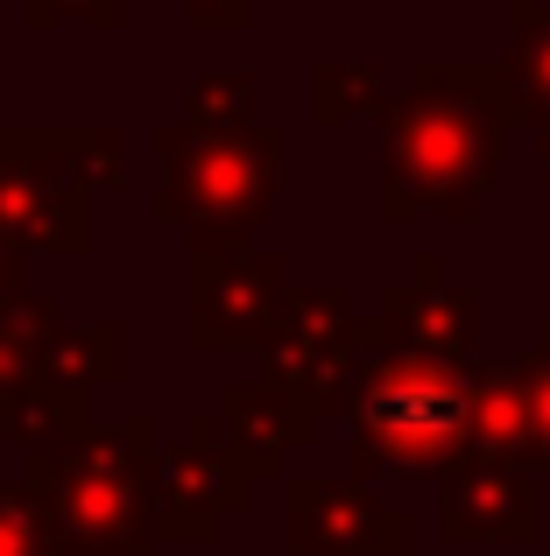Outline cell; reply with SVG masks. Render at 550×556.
<instances>
[{
	"instance_id": "4fadbf2b",
	"label": "cell",
	"mask_w": 550,
	"mask_h": 556,
	"mask_svg": "<svg viewBox=\"0 0 550 556\" xmlns=\"http://www.w3.org/2000/svg\"><path fill=\"white\" fill-rule=\"evenodd\" d=\"M466 451L473 458H515L529 465V402H523V359H473V402H466Z\"/></svg>"
},
{
	"instance_id": "7a4b0ae2",
	"label": "cell",
	"mask_w": 550,
	"mask_h": 556,
	"mask_svg": "<svg viewBox=\"0 0 550 556\" xmlns=\"http://www.w3.org/2000/svg\"><path fill=\"white\" fill-rule=\"evenodd\" d=\"M466 402H473V359L367 353L339 394V416L353 430L346 472L353 479H382V472L438 479L466 451Z\"/></svg>"
},
{
	"instance_id": "52a82bcc",
	"label": "cell",
	"mask_w": 550,
	"mask_h": 556,
	"mask_svg": "<svg viewBox=\"0 0 550 556\" xmlns=\"http://www.w3.org/2000/svg\"><path fill=\"white\" fill-rule=\"evenodd\" d=\"M248 493H254V472L226 444L220 408H205V416L184 422L177 451H155V472H149L155 543H220L226 515H240Z\"/></svg>"
},
{
	"instance_id": "44dd1931",
	"label": "cell",
	"mask_w": 550,
	"mask_h": 556,
	"mask_svg": "<svg viewBox=\"0 0 550 556\" xmlns=\"http://www.w3.org/2000/svg\"><path fill=\"white\" fill-rule=\"evenodd\" d=\"M523 402H529V465L550 472V317L537 325V345H523Z\"/></svg>"
},
{
	"instance_id": "d4e9b609",
	"label": "cell",
	"mask_w": 550,
	"mask_h": 556,
	"mask_svg": "<svg viewBox=\"0 0 550 556\" xmlns=\"http://www.w3.org/2000/svg\"><path fill=\"white\" fill-rule=\"evenodd\" d=\"M537 141H543V184H550V121L537 127Z\"/></svg>"
},
{
	"instance_id": "d6986e66",
	"label": "cell",
	"mask_w": 550,
	"mask_h": 556,
	"mask_svg": "<svg viewBox=\"0 0 550 556\" xmlns=\"http://www.w3.org/2000/svg\"><path fill=\"white\" fill-rule=\"evenodd\" d=\"M248 121H254V78L248 71H198L184 85V113H177L184 135H226V127H248Z\"/></svg>"
},
{
	"instance_id": "ba28073f",
	"label": "cell",
	"mask_w": 550,
	"mask_h": 556,
	"mask_svg": "<svg viewBox=\"0 0 550 556\" xmlns=\"http://www.w3.org/2000/svg\"><path fill=\"white\" fill-rule=\"evenodd\" d=\"M289 296V261L254 240L191 247V289H184V339L198 353H240L262 345Z\"/></svg>"
},
{
	"instance_id": "6da1fadb",
	"label": "cell",
	"mask_w": 550,
	"mask_h": 556,
	"mask_svg": "<svg viewBox=\"0 0 550 556\" xmlns=\"http://www.w3.org/2000/svg\"><path fill=\"white\" fill-rule=\"evenodd\" d=\"M382 135V177H374V212L382 226L410 218H473L495 198L509 169L515 113L501 99V71L473 56H424L402 92L374 113Z\"/></svg>"
},
{
	"instance_id": "277c9868",
	"label": "cell",
	"mask_w": 550,
	"mask_h": 556,
	"mask_svg": "<svg viewBox=\"0 0 550 556\" xmlns=\"http://www.w3.org/2000/svg\"><path fill=\"white\" fill-rule=\"evenodd\" d=\"M155 416H121L107 430L71 437L42 458L50 529L78 556H155L149 472H155Z\"/></svg>"
},
{
	"instance_id": "9a60e30c",
	"label": "cell",
	"mask_w": 550,
	"mask_h": 556,
	"mask_svg": "<svg viewBox=\"0 0 550 556\" xmlns=\"http://www.w3.org/2000/svg\"><path fill=\"white\" fill-rule=\"evenodd\" d=\"M57 331H64V311H57V296H42V289H14V296L0 303V408H8L28 380H42V359H50Z\"/></svg>"
},
{
	"instance_id": "ac0fdd59",
	"label": "cell",
	"mask_w": 550,
	"mask_h": 556,
	"mask_svg": "<svg viewBox=\"0 0 550 556\" xmlns=\"http://www.w3.org/2000/svg\"><path fill=\"white\" fill-rule=\"evenodd\" d=\"M127 331L113 325V317H92V325H64L50 339V359H42V374H57V380H71V388H85L92 394L99 380H121L127 367Z\"/></svg>"
},
{
	"instance_id": "ffe728a7",
	"label": "cell",
	"mask_w": 550,
	"mask_h": 556,
	"mask_svg": "<svg viewBox=\"0 0 550 556\" xmlns=\"http://www.w3.org/2000/svg\"><path fill=\"white\" fill-rule=\"evenodd\" d=\"M64 149L78 163V177L92 190H121L127 184V135L107 121H85V127H64Z\"/></svg>"
},
{
	"instance_id": "9c48e42d",
	"label": "cell",
	"mask_w": 550,
	"mask_h": 556,
	"mask_svg": "<svg viewBox=\"0 0 550 556\" xmlns=\"http://www.w3.org/2000/svg\"><path fill=\"white\" fill-rule=\"evenodd\" d=\"M283 556H416V515L353 472H283Z\"/></svg>"
},
{
	"instance_id": "cb8c5ba5",
	"label": "cell",
	"mask_w": 550,
	"mask_h": 556,
	"mask_svg": "<svg viewBox=\"0 0 550 556\" xmlns=\"http://www.w3.org/2000/svg\"><path fill=\"white\" fill-rule=\"evenodd\" d=\"M22 275H28V254H14V247H8V240H0V303H8V296H14V289H28V282H22Z\"/></svg>"
},
{
	"instance_id": "5b68a950",
	"label": "cell",
	"mask_w": 550,
	"mask_h": 556,
	"mask_svg": "<svg viewBox=\"0 0 550 556\" xmlns=\"http://www.w3.org/2000/svg\"><path fill=\"white\" fill-rule=\"evenodd\" d=\"M0 240L14 254H92V184L64 127H0Z\"/></svg>"
},
{
	"instance_id": "8fae6325",
	"label": "cell",
	"mask_w": 550,
	"mask_h": 556,
	"mask_svg": "<svg viewBox=\"0 0 550 556\" xmlns=\"http://www.w3.org/2000/svg\"><path fill=\"white\" fill-rule=\"evenodd\" d=\"M438 535L452 549H480V543L529 549V543H543L537 465L473 458V451H459V458L438 472Z\"/></svg>"
},
{
	"instance_id": "2e32d148",
	"label": "cell",
	"mask_w": 550,
	"mask_h": 556,
	"mask_svg": "<svg viewBox=\"0 0 550 556\" xmlns=\"http://www.w3.org/2000/svg\"><path fill=\"white\" fill-rule=\"evenodd\" d=\"M8 430L22 437V444H36V451H64L71 437L92 430V422H85V388H71V380H57V374L28 380V388L8 402Z\"/></svg>"
},
{
	"instance_id": "8992f818",
	"label": "cell",
	"mask_w": 550,
	"mask_h": 556,
	"mask_svg": "<svg viewBox=\"0 0 550 556\" xmlns=\"http://www.w3.org/2000/svg\"><path fill=\"white\" fill-rule=\"evenodd\" d=\"M367 353H374V339H367V311L353 303V289H339V282L297 289L289 282L283 311H275V325L262 339V374L283 380L289 394H303L317 416H339V394Z\"/></svg>"
},
{
	"instance_id": "e0dca14e",
	"label": "cell",
	"mask_w": 550,
	"mask_h": 556,
	"mask_svg": "<svg viewBox=\"0 0 550 556\" xmlns=\"http://www.w3.org/2000/svg\"><path fill=\"white\" fill-rule=\"evenodd\" d=\"M311 106L325 127H353V121H374L388 106V85H382V64L374 56H325L311 78Z\"/></svg>"
},
{
	"instance_id": "7c38bea8",
	"label": "cell",
	"mask_w": 550,
	"mask_h": 556,
	"mask_svg": "<svg viewBox=\"0 0 550 556\" xmlns=\"http://www.w3.org/2000/svg\"><path fill=\"white\" fill-rule=\"evenodd\" d=\"M220 422H226V444L240 451L254 479H283L297 451H311L317 437V408L303 394H289L283 380L254 374V380H226L220 388Z\"/></svg>"
},
{
	"instance_id": "3957f363",
	"label": "cell",
	"mask_w": 550,
	"mask_h": 556,
	"mask_svg": "<svg viewBox=\"0 0 550 556\" xmlns=\"http://www.w3.org/2000/svg\"><path fill=\"white\" fill-rule=\"evenodd\" d=\"M155 155H163L155 218L191 232V247L254 240L275 218L283 184H289V135L268 121L226 127V135H184L177 121H163L155 127Z\"/></svg>"
},
{
	"instance_id": "603a6c76",
	"label": "cell",
	"mask_w": 550,
	"mask_h": 556,
	"mask_svg": "<svg viewBox=\"0 0 550 556\" xmlns=\"http://www.w3.org/2000/svg\"><path fill=\"white\" fill-rule=\"evenodd\" d=\"M170 8H184V22L205 36H240L254 22V0H170Z\"/></svg>"
},
{
	"instance_id": "5bb4252c",
	"label": "cell",
	"mask_w": 550,
	"mask_h": 556,
	"mask_svg": "<svg viewBox=\"0 0 550 556\" xmlns=\"http://www.w3.org/2000/svg\"><path fill=\"white\" fill-rule=\"evenodd\" d=\"M501 99L515 121H550V0H509V56H501Z\"/></svg>"
},
{
	"instance_id": "30bf717a",
	"label": "cell",
	"mask_w": 550,
	"mask_h": 556,
	"mask_svg": "<svg viewBox=\"0 0 550 556\" xmlns=\"http://www.w3.org/2000/svg\"><path fill=\"white\" fill-rule=\"evenodd\" d=\"M374 353H424V359H480V296L445 268V254H416L396 282L367 303Z\"/></svg>"
},
{
	"instance_id": "7402d4cb",
	"label": "cell",
	"mask_w": 550,
	"mask_h": 556,
	"mask_svg": "<svg viewBox=\"0 0 550 556\" xmlns=\"http://www.w3.org/2000/svg\"><path fill=\"white\" fill-rule=\"evenodd\" d=\"M28 28H64V22H85V28H121L127 22V0H14Z\"/></svg>"
}]
</instances>
